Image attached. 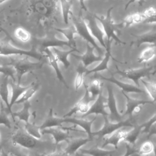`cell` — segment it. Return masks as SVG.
<instances>
[{"mask_svg": "<svg viewBox=\"0 0 156 156\" xmlns=\"http://www.w3.org/2000/svg\"><path fill=\"white\" fill-rule=\"evenodd\" d=\"M113 7H110L105 16H98L94 14L97 21L101 23L102 29L107 37V42H111V40H114L118 44H125L126 43L122 41L118 37V24H116L112 17V11Z\"/></svg>", "mask_w": 156, "mask_h": 156, "instance_id": "obj_1", "label": "cell"}, {"mask_svg": "<svg viewBox=\"0 0 156 156\" xmlns=\"http://www.w3.org/2000/svg\"><path fill=\"white\" fill-rule=\"evenodd\" d=\"M82 12L80 11L79 15L76 16L73 13L71 14V18L74 26L77 35H79L82 39L87 41V43L93 46L97 51L99 54L103 53L102 48L98 44L96 39L92 36L88 27L85 18L82 16Z\"/></svg>", "mask_w": 156, "mask_h": 156, "instance_id": "obj_2", "label": "cell"}, {"mask_svg": "<svg viewBox=\"0 0 156 156\" xmlns=\"http://www.w3.org/2000/svg\"><path fill=\"white\" fill-rule=\"evenodd\" d=\"M105 82L111 90L116 111L119 116H122L128 110L129 99L119 85L110 80H106Z\"/></svg>", "mask_w": 156, "mask_h": 156, "instance_id": "obj_3", "label": "cell"}, {"mask_svg": "<svg viewBox=\"0 0 156 156\" xmlns=\"http://www.w3.org/2000/svg\"><path fill=\"white\" fill-rule=\"evenodd\" d=\"M10 40H0V55H20L33 57L37 59H40L42 55L40 53L37 52L34 49L26 51L18 48L11 44L9 41Z\"/></svg>", "mask_w": 156, "mask_h": 156, "instance_id": "obj_4", "label": "cell"}, {"mask_svg": "<svg viewBox=\"0 0 156 156\" xmlns=\"http://www.w3.org/2000/svg\"><path fill=\"white\" fill-rule=\"evenodd\" d=\"M34 49H38L41 52H43L46 49L63 47L67 46L70 48V44L68 41L58 39L54 34H48L43 38L34 39Z\"/></svg>", "mask_w": 156, "mask_h": 156, "instance_id": "obj_5", "label": "cell"}, {"mask_svg": "<svg viewBox=\"0 0 156 156\" xmlns=\"http://www.w3.org/2000/svg\"><path fill=\"white\" fill-rule=\"evenodd\" d=\"M135 129L136 127L133 125H124L104 135L103 139L104 140L110 141L113 140H117L118 142L124 141L135 132Z\"/></svg>", "mask_w": 156, "mask_h": 156, "instance_id": "obj_6", "label": "cell"}, {"mask_svg": "<svg viewBox=\"0 0 156 156\" xmlns=\"http://www.w3.org/2000/svg\"><path fill=\"white\" fill-rule=\"evenodd\" d=\"M85 19L87 20V25L92 36L98 41L99 44L105 49L107 47L106 43L104 40V37L105 36V33L101 29L97 23L94 14H88L86 16Z\"/></svg>", "mask_w": 156, "mask_h": 156, "instance_id": "obj_7", "label": "cell"}, {"mask_svg": "<svg viewBox=\"0 0 156 156\" xmlns=\"http://www.w3.org/2000/svg\"><path fill=\"white\" fill-rule=\"evenodd\" d=\"M95 48L90 46V44L88 43H87V48H86V51L85 52L80 55H77L75 54H73V56L75 58L79 59L82 61L83 65L84 66L85 68L87 67L88 65L90 64L95 62H98L100 61L102 59V57L101 55H97L94 53V50Z\"/></svg>", "mask_w": 156, "mask_h": 156, "instance_id": "obj_8", "label": "cell"}, {"mask_svg": "<svg viewBox=\"0 0 156 156\" xmlns=\"http://www.w3.org/2000/svg\"><path fill=\"white\" fill-rule=\"evenodd\" d=\"M135 40L132 42V45L140 47L143 44L156 46V30H149L143 34L135 35Z\"/></svg>", "mask_w": 156, "mask_h": 156, "instance_id": "obj_9", "label": "cell"}, {"mask_svg": "<svg viewBox=\"0 0 156 156\" xmlns=\"http://www.w3.org/2000/svg\"><path fill=\"white\" fill-rule=\"evenodd\" d=\"M144 19L143 13L136 12L130 13L127 15L120 24H118V27L120 28H126L133 25L143 23Z\"/></svg>", "mask_w": 156, "mask_h": 156, "instance_id": "obj_10", "label": "cell"}, {"mask_svg": "<svg viewBox=\"0 0 156 156\" xmlns=\"http://www.w3.org/2000/svg\"><path fill=\"white\" fill-rule=\"evenodd\" d=\"M156 57V46L150 45L143 49L137 58L138 63H147Z\"/></svg>", "mask_w": 156, "mask_h": 156, "instance_id": "obj_11", "label": "cell"}, {"mask_svg": "<svg viewBox=\"0 0 156 156\" xmlns=\"http://www.w3.org/2000/svg\"><path fill=\"white\" fill-rule=\"evenodd\" d=\"M124 93L127 98L133 102L144 103L152 102L151 98L145 92L138 90V91H125Z\"/></svg>", "mask_w": 156, "mask_h": 156, "instance_id": "obj_12", "label": "cell"}, {"mask_svg": "<svg viewBox=\"0 0 156 156\" xmlns=\"http://www.w3.org/2000/svg\"><path fill=\"white\" fill-rule=\"evenodd\" d=\"M113 79L122 85L138 90L137 82H135L132 77L127 74L122 73L119 71L113 74Z\"/></svg>", "mask_w": 156, "mask_h": 156, "instance_id": "obj_13", "label": "cell"}, {"mask_svg": "<svg viewBox=\"0 0 156 156\" xmlns=\"http://www.w3.org/2000/svg\"><path fill=\"white\" fill-rule=\"evenodd\" d=\"M55 30L66 37V38L68 40V41L70 44L71 49H77L76 47V41L74 39V35L77 34L74 25L69 26L65 29L55 28Z\"/></svg>", "mask_w": 156, "mask_h": 156, "instance_id": "obj_14", "label": "cell"}, {"mask_svg": "<svg viewBox=\"0 0 156 156\" xmlns=\"http://www.w3.org/2000/svg\"><path fill=\"white\" fill-rule=\"evenodd\" d=\"M52 49L57 60L62 62L66 68H68L70 65V62L68 59L69 55L72 54V53L74 52H79V51L78 49H71L68 51H62V50L57 49L56 48H54Z\"/></svg>", "mask_w": 156, "mask_h": 156, "instance_id": "obj_15", "label": "cell"}, {"mask_svg": "<svg viewBox=\"0 0 156 156\" xmlns=\"http://www.w3.org/2000/svg\"><path fill=\"white\" fill-rule=\"evenodd\" d=\"M63 20L65 24H69V15L71 13L73 1L71 0H59Z\"/></svg>", "mask_w": 156, "mask_h": 156, "instance_id": "obj_16", "label": "cell"}, {"mask_svg": "<svg viewBox=\"0 0 156 156\" xmlns=\"http://www.w3.org/2000/svg\"><path fill=\"white\" fill-rule=\"evenodd\" d=\"M13 35L16 40L23 43H27L32 38L30 32L26 28L21 26L17 27L15 29Z\"/></svg>", "mask_w": 156, "mask_h": 156, "instance_id": "obj_17", "label": "cell"}, {"mask_svg": "<svg viewBox=\"0 0 156 156\" xmlns=\"http://www.w3.org/2000/svg\"><path fill=\"white\" fill-rule=\"evenodd\" d=\"M106 124V119L102 113L97 114L95 119L92 121L90 130L92 133H97L102 130Z\"/></svg>", "mask_w": 156, "mask_h": 156, "instance_id": "obj_18", "label": "cell"}, {"mask_svg": "<svg viewBox=\"0 0 156 156\" xmlns=\"http://www.w3.org/2000/svg\"><path fill=\"white\" fill-rule=\"evenodd\" d=\"M144 24H156V8L154 7H149L146 8L143 12Z\"/></svg>", "mask_w": 156, "mask_h": 156, "instance_id": "obj_19", "label": "cell"}, {"mask_svg": "<svg viewBox=\"0 0 156 156\" xmlns=\"http://www.w3.org/2000/svg\"><path fill=\"white\" fill-rule=\"evenodd\" d=\"M155 149L154 144L149 139H147L143 143H141V144L138 148L137 151L141 156H146L149 154L155 151Z\"/></svg>", "mask_w": 156, "mask_h": 156, "instance_id": "obj_20", "label": "cell"}, {"mask_svg": "<svg viewBox=\"0 0 156 156\" xmlns=\"http://www.w3.org/2000/svg\"><path fill=\"white\" fill-rule=\"evenodd\" d=\"M116 145V150L107 154L105 156H126L127 152V143L126 140L118 142Z\"/></svg>", "mask_w": 156, "mask_h": 156, "instance_id": "obj_21", "label": "cell"}, {"mask_svg": "<svg viewBox=\"0 0 156 156\" xmlns=\"http://www.w3.org/2000/svg\"><path fill=\"white\" fill-rule=\"evenodd\" d=\"M149 135H150L149 133L146 131L145 132L143 131V132H141L140 133H138L133 144V148L137 151L138 148L141 144V143H143L144 141H145L148 139Z\"/></svg>", "mask_w": 156, "mask_h": 156, "instance_id": "obj_22", "label": "cell"}, {"mask_svg": "<svg viewBox=\"0 0 156 156\" xmlns=\"http://www.w3.org/2000/svg\"><path fill=\"white\" fill-rule=\"evenodd\" d=\"M36 88L35 87H29L23 91L21 92L20 94H19L18 97L17 98L16 101H27L29 98L32 97V96L35 93Z\"/></svg>", "mask_w": 156, "mask_h": 156, "instance_id": "obj_23", "label": "cell"}, {"mask_svg": "<svg viewBox=\"0 0 156 156\" xmlns=\"http://www.w3.org/2000/svg\"><path fill=\"white\" fill-rule=\"evenodd\" d=\"M106 120L107 121V123L111 126L118 125L119 123H121L122 122L121 117L119 118L118 116H115V115H113L112 113L110 115H107Z\"/></svg>", "mask_w": 156, "mask_h": 156, "instance_id": "obj_24", "label": "cell"}, {"mask_svg": "<svg viewBox=\"0 0 156 156\" xmlns=\"http://www.w3.org/2000/svg\"><path fill=\"white\" fill-rule=\"evenodd\" d=\"M94 73H96L98 75H99V76L106 79L107 80H110L111 79H113V74L107 68L100 69Z\"/></svg>", "mask_w": 156, "mask_h": 156, "instance_id": "obj_25", "label": "cell"}, {"mask_svg": "<svg viewBox=\"0 0 156 156\" xmlns=\"http://www.w3.org/2000/svg\"><path fill=\"white\" fill-rule=\"evenodd\" d=\"M136 1H138V3L140 5H142L144 2H145V0H129L128 2L125 5V7H124V9L125 10H127V9L129 7L130 5H131L132 4L134 3Z\"/></svg>", "mask_w": 156, "mask_h": 156, "instance_id": "obj_26", "label": "cell"}, {"mask_svg": "<svg viewBox=\"0 0 156 156\" xmlns=\"http://www.w3.org/2000/svg\"><path fill=\"white\" fill-rule=\"evenodd\" d=\"M0 31L2 32L3 33L5 34V35H6V37L7 38H8L9 40H10L12 42H14V43H16V41L15 40V39L13 38V37H12V36L9 34V32L5 30L2 27V24H1V22L0 21Z\"/></svg>", "mask_w": 156, "mask_h": 156, "instance_id": "obj_27", "label": "cell"}, {"mask_svg": "<svg viewBox=\"0 0 156 156\" xmlns=\"http://www.w3.org/2000/svg\"><path fill=\"white\" fill-rule=\"evenodd\" d=\"M148 139L152 142V143L154 144L155 147V149H156V133H153L152 134H150Z\"/></svg>", "mask_w": 156, "mask_h": 156, "instance_id": "obj_28", "label": "cell"}, {"mask_svg": "<svg viewBox=\"0 0 156 156\" xmlns=\"http://www.w3.org/2000/svg\"><path fill=\"white\" fill-rule=\"evenodd\" d=\"M103 110L104 112H105V113L107 115H110L112 113V110L110 107V106L108 105V104L107 105H104V107H103Z\"/></svg>", "mask_w": 156, "mask_h": 156, "instance_id": "obj_29", "label": "cell"}, {"mask_svg": "<svg viewBox=\"0 0 156 156\" xmlns=\"http://www.w3.org/2000/svg\"><path fill=\"white\" fill-rule=\"evenodd\" d=\"M79 1V5H80V11L82 10H84L85 12H87V9L85 5V0H78Z\"/></svg>", "mask_w": 156, "mask_h": 156, "instance_id": "obj_30", "label": "cell"}, {"mask_svg": "<svg viewBox=\"0 0 156 156\" xmlns=\"http://www.w3.org/2000/svg\"><path fill=\"white\" fill-rule=\"evenodd\" d=\"M7 1H8V0H0V4H2V3L6 2Z\"/></svg>", "mask_w": 156, "mask_h": 156, "instance_id": "obj_31", "label": "cell"}, {"mask_svg": "<svg viewBox=\"0 0 156 156\" xmlns=\"http://www.w3.org/2000/svg\"><path fill=\"white\" fill-rule=\"evenodd\" d=\"M1 133H0V140H1Z\"/></svg>", "mask_w": 156, "mask_h": 156, "instance_id": "obj_32", "label": "cell"}, {"mask_svg": "<svg viewBox=\"0 0 156 156\" xmlns=\"http://www.w3.org/2000/svg\"><path fill=\"white\" fill-rule=\"evenodd\" d=\"M2 12V11H0V14H1V13Z\"/></svg>", "mask_w": 156, "mask_h": 156, "instance_id": "obj_33", "label": "cell"}, {"mask_svg": "<svg viewBox=\"0 0 156 156\" xmlns=\"http://www.w3.org/2000/svg\"><path fill=\"white\" fill-rule=\"evenodd\" d=\"M154 128H155V129H156V127H154Z\"/></svg>", "mask_w": 156, "mask_h": 156, "instance_id": "obj_34", "label": "cell"}]
</instances>
